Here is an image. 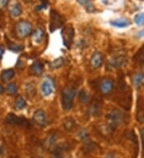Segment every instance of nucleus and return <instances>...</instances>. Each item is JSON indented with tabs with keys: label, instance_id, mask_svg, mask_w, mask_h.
I'll return each instance as SVG.
<instances>
[{
	"label": "nucleus",
	"instance_id": "obj_3",
	"mask_svg": "<svg viewBox=\"0 0 144 158\" xmlns=\"http://www.w3.org/2000/svg\"><path fill=\"white\" fill-rule=\"evenodd\" d=\"M107 118L108 125L111 127V129H113L122 124L124 119V115L121 110H114L108 114Z\"/></svg>",
	"mask_w": 144,
	"mask_h": 158
},
{
	"label": "nucleus",
	"instance_id": "obj_15",
	"mask_svg": "<svg viewBox=\"0 0 144 158\" xmlns=\"http://www.w3.org/2000/svg\"><path fill=\"white\" fill-rule=\"evenodd\" d=\"M31 72L35 75H40L43 70V65L40 61H35L31 65Z\"/></svg>",
	"mask_w": 144,
	"mask_h": 158
},
{
	"label": "nucleus",
	"instance_id": "obj_9",
	"mask_svg": "<svg viewBox=\"0 0 144 158\" xmlns=\"http://www.w3.org/2000/svg\"><path fill=\"white\" fill-rule=\"evenodd\" d=\"M113 81L109 78H104L100 81L98 88L99 91L103 94H109L113 89Z\"/></svg>",
	"mask_w": 144,
	"mask_h": 158
},
{
	"label": "nucleus",
	"instance_id": "obj_28",
	"mask_svg": "<svg viewBox=\"0 0 144 158\" xmlns=\"http://www.w3.org/2000/svg\"><path fill=\"white\" fill-rule=\"evenodd\" d=\"M55 135L54 134H50L47 137V138L46 139L45 141V145H46V148H50L52 145L55 144Z\"/></svg>",
	"mask_w": 144,
	"mask_h": 158
},
{
	"label": "nucleus",
	"instance_id": "obj_34",
	"mask_svg": "<svg viewBox=\"0 0 144 158\" xmlns=\"http://www.w3.org/2000/svg\"><path fill=\"white\" fill-rule=\"evenodd\" d=\"M3 54H4V48L2 46H0V59L2 58Z\"/></svg>",
	"mask_w": 144,
	"mask_h": 158
},
{
	"label": "nucleus",
	"instance_id": "obj_11",
	"mask_svg": "<svg viewBox=\"0 0 144 158\" xmlns=\"http://www.w3.org/2000/svg\"><path fill=\"white\" fill-rule=\"evenodd\" d=\"M103 62V55L101 53L98 52V51L93 53L90 59V66H92V68H94V69L99 68L100 66H102Z\"/></svg>",
	"mask_w": 144,
	"mask_h": 158
},
{
	"label": "nucleus",
	"instance_id": "obj_5",
	"mask_svg": "<svg viewBox=\"0 0 144 158\" xmlns=\"http://www.w3.org/2000/svg\"><path fill=\"white\" fill-rule=\"evenodd\" d=\"M62 37H63L64 46L69 49L73 43L74 37H75V30H74L73 27L71 25L64 27L62 31Z\"/></svg>",
	"mask_w": 144,
	"mask_h": 158
},
{
	"label": "nucleus",
	"instance_id": "obj_30",
	"mask_svg": "<svg viewBox=\"0 0 144 158\" xmlns=\"http://www.w3.org/2000/svg\"><path fill=\"white\" fill-rule=\"evenodd\" d=\"M138 62H140L142 66H144V50H142L140 52L138 53Z\"/></svg>",
	"mask_w": 144,
	"mask_h": 158
},
{
	"label": "nucleus",
	"instance_id": "obj_38",
	"mask_svg": "<svg viewBox=\"0 0 144 158\" xmlns=\"http://www.w3.org/2000/svg\"><path fill=\"white\" fill-rule=\"evenodd\" d=\"M23 1H25L27 2H35V0H23Z\"/></svg>",
	"mask_w": 144,
	"mask_h": 158
},
{
	"label": "nucleus",
	"instance_id": "obj_25",
	"mask_svg": "<svg viewBox=\"0 0 144 158\" xmlns=\"http://www.w3.org/2000/svg\"><path fill=\"white\" fill-rule=\"evenodd\" d=\"M79 100L81 103L83 104H86L89 101V94L86 93V90L83 89L81 90L79 94Z\"/></svg>",
	"mask_w": 144,
	"mask_h": 158
},
{
	"label": "nucleus",
	"instance_id": "obj_12",
	"mask_svg": "<svg viewBox=\"0 0 144 158\" xmlns=\"http://www.w3.org/2000/svg\"><path fill=\"white\" fill-rule=\"evenodd\" d=\"M10 15L13 18H17L21 15L22 7L19 3H14L9 8Z\"/></svg>",
	"mask_w": 144,
	"mask_h": 158
},
{
	"label": "nucleus",
	"instance_id": "obj_18",
	"mask_svg": "<svg viewBox=\"0 0 144 158\" xmlns=\"http://www.w3.org/2000/svg\"><path fill=\"white\" fill-rule=\"evenodd\" d=\"M100 113L99 103L97 102H93L89 107V114L92 116H98Z\"/></svg>",
	"mask_w": 144,
	"mask_h": 158
},
{
	"label": "nucleus",
	"instance_id": "obj_20",
	"mask_svg": "<svg viewBox=\"0 0 144 158\" xmlns=\"http://www.w3.org/2000/svg\"><path fill=\"white\" fill-rule=\"evenodd\" d=\"M27 106V102L21 96H19L16 98L15 101V109L16 110H22L25 108Z\"/></svg>",
	"mask_w": 144,
	"mask_h": 158
},
{
	"label": "nucleus",
	"instance_id": "obj_8",
	"mask_svg": "<svg viewBox=\"0 0 144 158\" xmlns=\"http://www.w3.org/2000/svg\"><path fill=\"white\" fill-rule=\"evenodd\" d=\"M127 62V58L124 56H115L108 62V68L112 69H119L122 67Z\"/></svg>",
	"mask_w": 144,
	"mask_h": 158
},
{
	"label": "nucleus",
	"instance_id": "obj_4",
	"mask_svg": "<svg viewBox=\"0 0 144 158\" xmlns=\"http://www.w3.org/2000/svg\"><path fill=\"white\" fill-rule=\"evenodd\" d=\"M64 23V18L55 10H51L50 14V26L49 29L50 32H54L55 30L63 27Z\"/></svg>",
	"mask_w": 144,
	"mask_h": 158
},
{
	"label": "nucleus",
	"instance_id": "obj_22",
	"mask_svg": "<svg viewBox=\"0 0 144 158\" xmlns=\"http://www.w3.org/2000/svg\"><path fill=\"white\" fill-rule=\"evenodd\" d=\"M64 64H65V59L63 58H58L56 59H55L54 61H52L50 63V68L51 69H59V68L62 67L63 66H64Z\"/></svg>",
	"mask_w": 144,
	"mask_h": 158
},
{
	"label": "nucleus",
	"instance_id": "obj_29",
	"mask_svg": "<svg viewBox=\"0 0 144 158\" xmlns=\"http://www.w3.org/2000/svg\"><path fill=\"white\" fill-rule=\"evenodd\" d=\"M79 137L83 141H86L88 140V134L86 133V130L84 129H81L79 133Z\"/></svg>",
	"mask_w": 144,
	"mask_h": 158
},
{
	"label": "nucleus",
	"instance_id": "obj_37",
	"mask_svg": "<svg viewBox=\"0 0 144 158\" xmlns=\"http://www.w3.org/2000/svg\"><path fill=\"white\" fill-rule=\"evenodd\" d=\"M106 158H115V157L113 154H109Z\"/></svg>",
	"mask_w": 144,
	"mask_h": 158
},
{
	"label": "nucleus",
	"instance_id": "obj_39",
	"mask_svg": "<svg viewBox=\"0 0 144 158\" xmlns=\"http://www.w3.org/2000/svg\"><path fill=\"white\" fill-rule=\"evenodd\" d=\"M33 158H44V157H42V156H36V157H33Z\"/></svg>",
	"mask_w": 144,
	"mask_h": 158
},
{
	"label": "nucleus",
	"instance_id": "obj_19",
	"mask_svg": "<svg viewBox=\"0 0 144 158\" xmlns=\"http://www.w3.org/2000/svg\"><path fill=\"white\" fill-rule=\"evenodd\" d=\"M43 35H44V32L41 28H37L34 33L32 35V39L33 41L35 42V43H41V41L42 40V38H43Z\"/></svg>",
	"mask_w": 144,
	"mask_h": 158
},
{
	"label": "nucleus",
	"instance_id": "obj_31",
	"mask_svg": "<svg viewBox=\"0 0 144 158\" xmlns=\"http://www.w3.org/2000/svg\"><path fill=\"white\" fill-rule=\"evenodd\" d=\"M9 0H0V10H3L7 6Z\"/></svg>",
	"mask_w": 144,
	"mask_h": 158
},
{
	"label": "nucleus",
	"instance_id": "obj_10",
	"mask_svg": "<svg viewBox=\"0 0 144 158\" xmlns=\"http://www.w3.org/2000/svg\"><path fill=\"white\" fill-rule=\"evenodd\" d=\"M33 121L35 124H37L39 126H44L46 125V118L45 113L43 110H36L34 114H33Z\"/></svg>",
	"mask_w": 144,
	"mask_h": 158
},
{
	"label": "nucleus",
	"instance_id": "obj_24",
	"mask_svg": "<svg viewBox=\"0 0 144 158\" xmlns=\"http://www.w3.org/2000/svg\"><path fill=\"white\" fill-rule=\"evenodd\" d=\"M143 79H144V76L142 73H138L137 74L134 76L133 77V84L135 87H139L141 85H142V81H143Z\"/></svg>",
	"mask_w": 144,
	"mask_h": 158
},
{
	"label": "nucleus",
	"instance_id": "obj_2",
	"mask_svg": "<svg viewBox=\"0 0 144 158\" xmlns=\"http://www.w3.org/2000/svg\"><path fill=\"white\" fill-rule=\"evenodd\" d=\"M32 26L30 23L24 20L19 21L15 26V34L19 39H24L31 34Z\"/></svg>",
	"mask_w": 144,
	"mask_h": 158
},
{
	"label": "nucleus",
	"instance_id": "obj_16",
	"mask_svg": "<svg viewBox=\"0 0 144 158\" xmlns=\"http://www.w3.org/2000/svg\"><path fill=\"white\" fill-rule=\"evenodd\" d=\"M77 2H79L81 6H83L85 10L89 13H93L95 10L94 6L90 0H77Z\"/></svg>",
	"mask_w": 144,
	"mask_h": 158
},
{
	"label": "nucleus",
	"instance_id": "obj_35",
	"mask_svg": "<svg viewBox=\"0 0 144 158\" xmlns=\"http://www.w3.org/2000/svg\"><path fill=\"white\" fill-rule=\"evenodd\" d=\"M141 138H142V144L144 145V129H142V131H141Z\"/></svg>",
	"mask_w": 144,
	"mask_h": 158
},
{
	"label": "nucleus",
	"instance_id": "obj_27",
	"mask_svg": "<svg viewBox=\"0 0 144 158\" xmlns=\"http://www.w3.org/2000/svg\"><path fill=\"white\" fill-rule=\"evenodd\" d=\"M134 22L136 25L143 26L144 25V13L138 14V15L134 16Z\"/></svg>",
	"mask_w": 144,
	"mask_h": 158
},
{
	"label": "nucleus",
	"instance_id": "obj_14",
	"mask_svg": "<svg viewBox=\"0 0 144 158\" xmlns=\"http://www.w3.org/2000/svg\"><path fill=\"white\" fill-rule=\"evenodd\" d=\"M15 76V71L12 69H5L2 72L1 75H0V78L3 82H7L10 80H11L13 77Z\"/></svg>",
	"mask_w": 144,
	"mask_h": 158
},
{
	"label": "nucleus",
	"instance_id": "obj_32",
	"mask_svg": "<svg viewBox=\"0 0 144 158\" xmlns=\"http://www.w3.org/2000/svg\"><path fill=\"white\" fill-rule=\"evenodd\" d=\"M135 37L138 39H144V29L141 30V31H139L138 32H137L136 35H135Z\"/></svg>",
	"mask_w": 144,
	"mask_h": 158
},
{
	"label": "nucleus",
	"instance_id": "obj_13",
	"mask_svg": "<svg viewBox=\"0 0 144 158\" xmlns=\"http://www.w3.org/2000/svg\"><path fill=\"white\" fill-rule=\"evenodd\" d=\"M110 24L114 27H117V28H125L127 27L130 24L129 21L126 19H118L113 20V21L110 22Z\"/></svg>",
	"mask_w": 144,
	"mask_h": 158
},
{
	"label": "nucleus",
	"instance_id": "obj_6",
	"mask_svg": "<svg viewBox=\"0 0 144 158\" xmlns=\"http://www.w3.org/2000/svg\"><path fill=\"white\" fill-rule=\"evenodd\" d=\"M4 124L17 126H29V122L26 118L18 117L15 114H9L4 119Z\"/></svg>",
	"mask_w": 144,
	"mask_h": 158
},
{
	"label": "nucleus",
	"instance_id": "obj_1",
	"mask_svg": "<svg viewBox=\"0 0 144 158\" xmlns=\"http://www.w3.org/2000/svg\"><path fill=\"white\" fill-rule=\"evenodd\" d=\"M76 95V89L75 87H65L61 93L62 107L64 110H69L73 107L74 99Z\"/></svg>",
	"mask_w": 144,
	"mask_h": 158
},
{
	"label": "nucleus",
	"instance_id": "obj_23",
	"mask_svg": "<svg viewBox=\"0 0 144 158\" xmlns=\"http://www.w3.org/2000/svg\"><path fill=\"white\" fill-rule=\"evenodd\" d=\"M75 121L73 118H67L63 122V126L67 131H71L73 128L75 127Z\"/></svg>",
	"mask_w": 144,
	"mask_h": 158
},
{
	"label": "nucleus",
	"instance_id": "obj_7",
	"mask_svg": "<svg viewBox=\"0 0 144 158\" xmlns=\"http://www.w3.org/2000/svg\"><path fill=\"white\" fill-rule=\"evenodd\" d=\"M54 87L55 83L54 81L51 78H49V77L45 78L43 80V81L42 82V85H41V92H42V94L44 97L50 96L52 93H53Z\"/></svg>",
	"mask_w": 144,
	"mask_h": 158
},
{
	"label": "nucleus",
	"instance_id": "obj_21",
	"mask_svg": "<svg viewBox=\"0 0 144 158\" xmlns=\"http://www.w3.org/2000/svg\"><path fill=\"white\" fill-rule=\"evenodd\" d=\"M26 93H27V96L30 98H33L36 94V87L35 84L34 82H30L27 84L26 85Z\"/></svg>",
	"mask_w": 144,
	"mask_h": 158
},
{
	"label": "nucleus",
	"instance_id": "obj_33",
	"mask_svg": "<svg viewBox=\"0 0 144 158\" xmlns=\"http://www.w3.org/2000/svg\"><path fill=\"white\" fill-rule=\"evenodd\" d=\"M46 6H43L42 4H41V5H38V6H35V10L36 11H40V10H42V9H46Z\"/></svg>",
	"mask_w": 144,
	"mask_h": 158
},
{
	"label": "nucleus",
	"instance_id": "obj_17",
	"mask_svg": "<svg viewBox=\"0 0 144 158\" xmlns=\"http://www.w3.org/2000/svg\"><path fill=\"white\" fill-rule=\"evenodd\" d=\"M7 40V46L8 49L11 51H14V52H20L22 50L24 49L23 46L20 44H18V43H15L11 41H10L7 38H6Z\"/></svg>",
	"mask_w": 144,
	"mask_h": 158
},
{
	"label": "nucleus",
	"instance_id": "obj_36",
	"mask_svg": "<svg viewBox=\"0 0 144 158\" xmlns=\"http://www.w3.org/2000/svg\"><path fill=\"white\" fill-rule=\"evenodd\" d=\"M4 93V88L1 84H0V94H2Z\"/></svg>",
	"mask_w": 144,
	"mask_h": 158
},
{
	"label": "nucleus",
	"instance_id": "obj_26",
	"mask_svg": "<svg viewBox=\"0 0 144 158\" xmlns=\"http://www.w3.org/2000/svg\"><path fill=\"white\" fill-rule=\"evenodd\" d=\"M7 94L9 95H15L17 92V86H16V84L15 82L9 83L7 86Z\"/></svg>",
	"mask_w": 144,
	"mask_h": 158
}]
</instances>
